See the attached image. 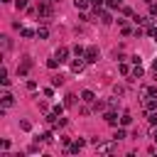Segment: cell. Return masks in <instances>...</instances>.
Returning a JSON list of instances; mask_svg holds the SVG:
<instances>
[{
	"label": "cell",
	"mask_w": 157,
	"mask_h": 157,
	"mask_svg": "<svg viewBox=\"0 0 157 157\" xmlns=\"http://www.w3.org/2000/svg\"><path fill=\"white\" fill-rule=\"evenodd\" d=\"M52 2H54V0H39L37 15H39V17H44V20H47V17H52Z\"/></svg>",
	"instance_id": "obj_1"
},
{
	"label": "cell",
	"mask_w": 157,
	"mask_h": 157,
	"mask_svg": "<svg viewBox=\"0 0 157 157\" xmlns=\"http://www.w3.org/2000/svg\"><path fill=\"white\" fill-rule=\"evenodd\" d=\"M29 69H32V59H29V56H25V59H22V64L17 66V74H20V76H27V71H29Z\"/></svg>",
	"instance_id": "obj_2"
},
{
	"label": "cell",
	"mask_w": 157,
	"mask_h": 157,
	"mask_svg": "<svg viewBox=\"0 0 157 157\" xmlns=\"http://www.w3.org/2000/svg\"><path fill=\"white\" fill-rule=\"evenodd\" d=\"M83 59H86V64H93V61L98 59V49H96V47H88L86 54H83Z\"/></svg>",
	"instance_id": "obj_3"
},
{
	"label": "cell",
	"mask_w": 157,
	"mask_h": 157,
	"mask_svg": "<svg viewBox=\"0 0 157 157\" xmlns=\"http://www.w3.org/2000/svg\"><path fill=\"white\" fill-rule=\"evenodd\" d=\"M96 147H98V152H105V155H108V152H113V150L118 147V140L113 137V142H105V145H101V142H98Z\"/></svg>",
	"instance_id": "obj_4"
},
{
	"label": "cell",
	"mask_w": 157,
	"mask_h": 157,
	"mask_svg": "<svg viewBox=\"0 0 157 157\" xmlns=\"http://www.w3.org/2000/svg\"><path fill=\"white\" fill-rule=\"evenodd\" d=\"M83 66H86V59H81V56H76L74 61H71V71H83Z\"/></svg>",
	"instance_id": "obj_5"
},
{
	"label": "cell",
	"mask_w": 157,
	"mask_h": 157,
	"mask_svg": "<svg viewBox=\"0 0 157 157\" xmlns=\"http://www.w3.org/2000/svg\"><path fill=\"white\" fill-rule=\"evenodd\" d=\"M54 56H56L59 61H66V56H69V49H66V47H59V49L54 52Z\"/></svg>",
	"instance_id": "obj_6"
},
{
	"label": "cell",
	"mask_w": 157,
	"mask_h": 157,
	"mask_svg": "<svg viewBox=\"0 0 157 157\" xmlns=\"http://www.w3.org/2000/svg\"><path fill=\"white\" fill-rule=\"evenodd\" d=\"M145 110L147 113H152V110H157V101L150 96V98H145Z\"/></svg>",
	"instance_id": "obj_7"
},
{
	"label": "cell",
	"mask_w": 157,
	"mask_h": 157,
	"mask_svg": "<svg viewBox=\"0 0 157 157\" xmlns=\"http://www.w3.org/2000/svg\"><path fill=\"white\" fill-rule=\"evenodd\" d=\"M83 145H86L83 140H74V142L69 145V152H78V150H83Z\"/></svg>",
	"instance_id": "obj_8"
},
{
	"label": "cell",
	"mask_w": 157,
	"mask_h": 157,
	"mask_svg": "<svg viewBox=\"0 0 157 157\" xmlns=\"http://www.w3.org/2000/svg\"><path fill=\"white\" fill-rule=\"evenodd\" d=\"M81 101H83V103H93V101H96L93 91H83V93H81Z\"/></svg>",
	"instance_id": "obj_9"
},
{
	"label": "cell",
	"mask_w": 157,
	"mask_h": 157,
	"mask_svg": "<svg viewBox=\"0 0 157 157\" xmlns=\"http://www.w3.org/2000/svg\"><path fill=\"white\" fill-rule=\"evenodd\" d=\"M15 103V98H12V93H2V108H10Z\"/></svg>",
	"instance_id": "obj_10"
},
{
	"label": "cell",
	"mask_w": 157,
	"mask_h": 157,
	"mask_svg": "<svg viewBox=\"0 0 157 157\" xmlns=\"http://www.w3.org/2000/svg\"><path fill=\"white\" fill-rule=\"evenodd\" d=\"M105 123H108V125H118V113H113V110L105 113Z\"/></svg>",
	"instance_id": "obj_11"
},
{
	"label": "cell",
	"mask_w": 157,
	"mask_h": 157,
	"mask_svg": "<svg viewBox=\"0 0 157 157\" xmlns=\"http://www.w3.org/2000/svg\"><path fill=\"white\" fill-rule=\"evenodd\" d=\"M74 5H76V10H81V12H83V10L91 5V0H74Z\"/></svg>",
	"instance_id": "obj_12"
},
{
	"label": "cell",
	"mask_w": 157,
	"mask_h": 157,
	"mask_svg": "<svg viewBox=\"0 0 157 157\" xmlns=\"http://www.w3.org/2000/svg\"><path fill=\"white\" fill-rule=\"evenodd\" d=\"M64 105H66V108H71V105H76V96H74V93H69V96L64 98Z\"/></svg>",
	"instance_id": "obj_13"
},
{
	"label": "cell",
	"mask_w": 157,
	"mask_h": 157,
	"mask_svg": "<svg viewBox=\"0 0 157 157\" xmlns=\"http://www.w3.org/2000/svg\"><path fill=\"white\" fill-rule=\"evenodd\" d=\"M130 123H132V115H130V113H123V115H120V125L125 128V125H130Z\"/></svg>",
	"instance_id": "obj_14"
},
{
	"label": "cell",
	"mask_w": 157,
	"mask_h": 157,
	"mask_svg": "<svg viewBox=\"0 0 157 157\" xmlns=\"http://www.w3.org/2000/svg\"><path fill=\"white\" fill-rule=\"evenodd\" d=\"M101 22H103V25H110V22H113V15H110V12H101Z\"/></svg>",
	"instance_id": "obj_15"
},
{
	"label": "cell",
	"mask_w": 157,
	"mask_h": 157,
	"mask_svg": "<svg viewBox=\"0 0 157 157\" xmlns=\"http://www.w3.org/2000/svg\"><path fill=\"white\" fill-rule=\"evenodd\" d=\"M37 140H39V142H52L54 137H52V132H42V135L37 137Z\"/></svg>",
	"instance_id": "obj_16"
},
{
	"label": "cell",
	"mask_w": 157,
	"mask_h": 157,
	"mask_svg": "<svg viewBox=\"0 0 157 157\" xmlns=\"http://www.w3.org/2000/svg\"><path fill=\"white\" fill-rule=\"evenodd\" d=\"M140 76H142V66L135 64V69H132V78H140Z\"/></svg>",
	"instance_id": "obj_17"
},
{
	"label": "cell",
	"mask_w": 157,
	"mask_h": 157,
	"mask_svg": "<svg viewBox=\"0 0 157 157\" xmlns=\"http://www.w3.org/2000/svg\"><path fill=\"white\" fill-rule=\"evenodd\" d=\"M145 96H152V98H157V86H150V88H145Z\"/></svg>",
	"instance_id": "obj_18"
},
{
	"label": "cell",
	"mask_w": 157,
	"mask_h": 157,
	"mask_svg": "<svg viewBox=\"0 0 157 157\" xmlns=\"http://www.w3.org/2000/svg\"><path fill=\"white\" fill-rule=\"evenodd\" d=\"M47 34H49L47 27H39V29H37V37H39V39H47Z\"/></svg>",
	"instance_id": "obj_19"
},
{
	"label": "cell",
	"mask_w": 157,
	"mask_h": 157,
	"mask_svg": "<svg viewBox=\"0 0 157 157\" xmlns=\"http://www.w3.org/2000/svg\"><path fill=\"white\" fill-rule=\"evenodd\" d=\"M74 54H76V56H83V54H86V49H83L81 44H76V47H74Z\"/></svg>",
	"instance_id": "obj_20"
},
{
	"label": "cell",
	"mask_w": 157,
	"mask_h": 157,
	"mask_svg": "<svg viewBox=\"0 0 157 157\" xmlns=\"http://www.w3.org/2000/svg\"><path fill=\"white\" fill-rule=\"evenodd\" d=\"M59 64H61V61H59V59H56V56H54V59H49V61H47V66H49V69H56V66H59Z\"/></svg>",
	"instance_id": "obj_21"
},
{
	"label": "cell",
	"mask_w": 157,
	"mask_h": 157,
	"mask_svg": "<svg viewBox=\"0 0 157 157\" xmlns=\"http://www.w3.org/2000/svg\"><path fill=\"white\" fill-rule=\"evenodd\" d=\"M113 137H115V140H118V142H120V140H123V137H125V128H118V132H115V135H113Z\"/></svg>",
	"instance_id": "obj_22"
},
{
	"label": "cell",
	"mask_w": 157,
	"mask_h": 157,
	"mask_svg": "<svg viewBox=\"0 0 157 157\" xmlns=\"http://www.w3.org/2000/svg\"><path fill=\"white\" fill-rule=\"evenodd\" d=\"M15 7L17 10H27V0H15Z\"/></svg>",
	"instance_id": "obj_23"
},
{
	"label": "cell",
	"mask_w": 157,
	"mask_h": 157,
	"mask_svg": "<svg viewBox=\"0 0 157 157\" xmlns=\"http://www.w3.org/2000/svg\"><path fill=\"white\" fill-rule=\"evenodd\" d=\"M147 120H150V125H157V110H152V113L147 115Z\"/></svg>",
	"instance_id": "obj_24"
},
{
	"label": "cell",
	"mask_w": 157,
	"mask_h": 157,
	"mask_svg": "<svg viewBox=\"0 0 157 157\" xmlns=\"http://www.w3.org/2000/svg\"><path fill=\"white\" fill-rule=\"evenodd\" d=\"M20 32H22V37H34V34H37V32H32V29H27V27H22Z\"/></svg>",
	"instance_id": "obj_25"
},
{
	"label": "cell",
	"mask_w": 157,
	"mask_h": 157,
	"mask_svg": "<svg viewBox=\"0 0 157 157\" xmlns=\"http://www.w3.org/2000/svg\"><path fill=\"white\" fill-rule=\"evenodd\" d=\"M52 83H54V86H61V83H64V76H52Z\"/></svg>",
	"instance_id": "obj_26"
},
{
	"label": "cell",
	"mask_w": 157,
	"mask_h": 157,
	"mask_svg": "<svg viewBox=\"0 0 157 157\" xmlns=\"http://www.w3.org/2000/svg\"><path fill=\"white\" fill-rule=\"evenodd\" d=\"M120 2H123V0H108V2H105V5H108V7H110V10H115V7H118V5H120Z\"/></svg>",
	"instance_id": "obj_27"
},
{
	"label": "cell",
	"mask_w": 157,
	"mask_h": 157,
	"mask_svg": "<svg viewBox=\"0 0 157 157\" xmlns=\"http://www.w3.org/2000/svg\"><path fill=\"white\" fill-rule=\"evenodd\" d=\"M91 5H93V7H96V10H101V7H103V5H105V0H91Z\"/></svg>",
	"instance_id": "obj_28"
},
{
	"label": "cell",
	"mask_w": 157,
	"mask_h": 157,
	"mask_svg": "<svg viewBox=\"0 0 157 157\" xmlns=\"http://www.w3.org/2000/svg\"><path fill=\"white\" fill-rule=\"evenodd\" d=\"M93 108H96V110H103L105 103H103V101H93Z\"/></svg>",
	"instance_id": "obj_29"
},
{
	"label": "cell",
	"mask_w": 157,
	"mask_h": 157,
	"mask_svg": "<svg viewBox=\"0 0 157 157\" xmlns=\"http://www.w3.org/2000/svg\"><path fill=\"white\" fill-rule=\"evenodd\" d=\"M2 39V49H10V37H0Z\"/></svg>",
	"instance_id": "obj_30"
},
{
	"label": "cell",
	"mask_w": 157,
	"mask_h": 157,
	"mask_svg": "<svg viewBox=\"0 0 157 157\" xmlns=\"http://www.w3.org/2000/svg\"><path fill=\"white\" fill-rule=\"evenodd\" d=\"M64 108H66V105H64V103H56V105H54V113H56V115H59V113H61V110H64Z\"/></svg>",
	"instance_id": "obj_31"
},
{
	"label": "cell",
	"mask_w": 157,
	"mask_h": 157,
	"mask_svg": "<svg viewBox=\"0 0 157 157\" xmlns=\"http://www.w3.org/2000/svg\"><path fill=\"white\" fill-rule=\"evenodd\" d=\"M20 128H22V130H29L32 125H29V120H20Z\"/></svg>",
	"instance_id": "obj_32"
},
{
	"label": "cell",
	"mask_w": 157,
	"mask_h": 157,
	"mask_svg": "<svg viewBox=\"0 0 157 157\" xmlns=\"http://www.w3.org/2000/svg\"><path fill=\"white\" fill-rule=\"evenodd\" d=\"M150 15H157V5H155V2L150 5Z\"/></svg>",
	"instance_id": "obj_33"
},
{
	"label": "cell",
	"mask_w": 157,
	"mask_h": 157,
	"mask_svg": "<svg viewBox=\"0 0 157 157\" xmlns=\"http://www.w3.org/2000/svg\"><path fill=\"white\" fill-rule=\"evenodd\" d=\"M152 140L157 142V125H152Z\"/></svg>",
	"instance_id": "obj_34"
},
{
	"label": "cell",
	"mask_w": 157,
	"mask_h": 157,
	"mask_svg": "<svg viewBox=\"0 0 157 157\" xmlns=\"http://www.w3.org/2000/svg\"><path fill=\"white\" fill-rule=\"evenodd\" d=\"M152 71H155V74H157V59H155V61H152Z\"/></svg>",
	"instance_id": "obj_35"
},
{
	"label": "cell",
	"mask_w": 157,
	"mask_h": 157,
	"mask_svg": "<svg viewBox=\"0 0 157 157\" xmlns=\"http://www.w3.org/2000/svg\"><path fill=\"white\" fill-rule=\"evenodd\" d=\"M145 2H147V5H152V2H155V0H145Z\"/></svg>",
	"instance_id": "obj_36"
},
{
	"label": "cell",
	"mask_w": 157,
	"mask_h": 157,
	"mask_svg": "<svg viewBox=\"0 0 157 157\" xmlns=\"http://www.w3.org/2000/svg\"><path fill=\"white\" fill-rule=\"evenodd\" d=\"M0 2H12V0H0Z\"/></svg>",
	"instance_id": "obj_37"
},
{
	"label": "cell",
	"mask_w": 157,
	"mask_h": 157,
	"mask_svg": "<svg viewBox=\"0 0 157 157\" xmlns=\"http://www.w3.org/2000/svg\"><path fill=\"white\" fill-rule=\"evenodd\" d=\"M155 42H157V34H155Z\"/></svg>",
	"instance_id": "obj_38"
},
{
	"label": "cell",
	"mask_w": 157,
	"mask_h": 157,
	"mask_svg": "<svg viewBox=\"0 0 157 157\" xmlns=\"http://www.w3.org/2000/svg\"><path fill=\"white\" fill-rule=\"evenodd\" d=\"M54 2H59V0H54Z\"/></svg>",
	"instance_id": "obj_39"
}]
</instances>
